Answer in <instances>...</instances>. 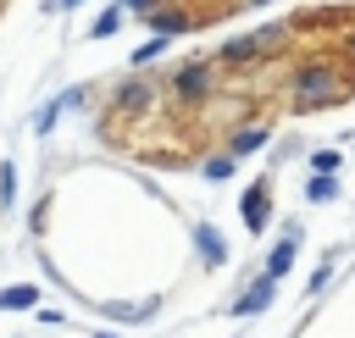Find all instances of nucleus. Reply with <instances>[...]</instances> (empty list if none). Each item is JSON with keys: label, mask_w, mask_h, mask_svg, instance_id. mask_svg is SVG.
Here are the masks:
<instances>
[{"label": "nucleus", "mask_w": 355, "mask_h": 338, "mask_svg": "<svg viewBox=\"0 0 355 338\" xmlns=\"http://www.w3.org/2000/svg\"><path fill=\"white\" fill-rule=\"evenodd\" d=\"M250 6H272V0H250Z\"/></svg>", "instance_id": "nucleus-22"}, {"label": "nucleus", "mask_w": 355, "mask_h": 338, "mask_svg": "<svg viewBox=\"0 0 355 338\" xmlns=\"http://www.w3.org/2000/svg\"><path fill=\"white\" fill-rule=\"evenodd\" d=\"M255 55H266L261 33H244V39H227V44H222V61H227V66H244V61H255Z\"/></svg>", "instance_id": "nucleus-10"}, {"label": "nucleus", "mask_w": 355, "mask_h": 338, "mask_svg": "<svg viewBox=\"0 0 355 338\" xmlns=\"http://www.w3.org/2000/svg\"><path fill=\"white\" fill-rule=\"evenodd\" d=\"M122 17H128V6H105V11L89 22V39H111V33L122 28Z\"/></svg>", "instance_id": "nucleus-12"}, {"label": "nucleus", "mask_w": 355, "mask_h": 338, "mask_svg": "<svg viewBox=\"0 0 355 338\" xmlns=\"http://www.w3.org/2000/svg\"><path fill=\"white\" fill-rule=\"evenodd\" d=\"M161 50H166V39H155V33H150V39H144V44L133 50V66H150V61H155Z\"/></svg>", "instance_id": "nucleus-17"}, {"label": "nucleus", "mask_w": 355, "mask_h": 338, "mask_svg": "<svg viewBox=\"0 0 355 338\" xmlns=\"http://www.w3.org/2000/svg\"><path fill=\"white\" fill-rule=\"evenodd\" d=\"M172 94H178L183 105H205V100H211V66H205V61H183V66L172 72Z\"/></svg>", "instance_id": "nucleus-2"}, {"label": "nucleus", "mask_w": 355, "mask_h": 338, "mask_svg": "<svg viewBox=\"0 0 355 338\" xmlns=\"http://www.w3.org/2000/svg\"><path fill=\"white\" fill-rule=\"evenodd\" d=\"M266 144H272V127H239V133L227 139V155L244 161V155H255V150H266Z\"/></svg>", "instance_id": "nucleus-6"}, {"label": "nucleus", "mask_w": 355, "mask_h": 338, "mask_svg": "<svg viewBox=\"0 0 355 338\" xmlns=\"http://www.w3.org/2000/svg\"><path fill=\"white\" fill-rule=\"evenodd\" d=\"M305 199H311V205H327V199H338V177H333V172H316V177L305 183Z\"/></svg>", "instance_id": "nucleus-13"}, {"label": "nucleus", "mask_w": 355, "mask_h": 338, "mask_svg": "<svg viewBox=\"0 0 355 338\" xmlns=\"http://www.w3.org/2000/svg\"><path fill=\"white\" fill-rule=\"evenodd\" d=\"M272 294H277V277H266V272H261V277L239 294V305H233V310H239V316H261V310L272 305Z\"/></svg>", "instance_id": "nucleus-5"}, {"label": "nucleus", "mask_w": 355, "mask_h": 338, "mask_svg": "<svg viewBox=\"0 0 355 338\" xmlns=\"http://www.w3.org/2000/svg\"><path fill=\"white\" fill-rule=\"evenodd\" d=\"M61 6H67V11H72V6H83V0H61Z\"/></svg>", "instance_id": "nucleus-21"}, {"label": "nucleus", "mask_w": 355, "mask_h": 338, "mask_svg": "<svg viewBox=\"0 0 355 338\" xmlns=\"http://www.w3.org/2000/svg\"><path fill=\"white\" fill-rule=\"evenodd\" d=\"M39 305V288L33 283H17V288H0V310H28Z\"/></svg>", "instance_id": "nucleus-14"}, {"label": "nucleus", "mask_w": 355, "mask_h": 338, "mask_svg": "<svg viewBox=\"0 0 355 338\" xmlns=\"http://www.w3.org/2000/svg\"><path fill=\"white\" fill-rule=\"evenodd\" d=\"M194 244H200V260H205V266H222V260H227V238H222L211 222L194 227Z\"/></svg>", "instance_id": "nucleus-7"}, {"label": "nucleus", "mask_w": 355, "mask_h": 338, "mask_svg": "<svg viewBox=\"0 0 355 338\" xmlns=\"http://www.w3.org/2000/svg\"><path fill=\"white\" fill-rule=\"evenodd\" d=\"M311 166H316V172H338V155H333V150H316Z\"/></svg>", "instance_id": "nucleus-19"}, {"label": "nucleus", "mask_w": 355, "mask_h": 338, "mask_svg": "<svg viewBox=\"0 0 355 338\" xmlns=\"http://www.w3.org/2000/svg\"><path fill=\"white\" fill-rule=\"evenodd\" d=\"M239 211H244V227H250V233H261V227H266V216H272V183H266V177H255V183L244 188Z\"/></svg>", "instance_id": "nucleus-4"}, {"label": "nucleus", "mask_w": 355, "mask_h": 338, "mask_svg": "<svg viewBox=\"0 0 355 338\" xmlns=\"http://www.w3.org/2000/svg\"><path fill=\"white\" fill-rule=\"evenodd\" d=\"M294 249H300V227H288V233L272 244V255H266V277H283V272L294 266Z\"/></svg>", "instance_id": "nucleus-8"}, {"label": "nucleus", "mask_w": 355, "mask_h": 338, "mask_svg": "<svg viewBox=\"0 0 355 338\" xmlns=\"http://www.w3.org/2000/svg\"><path fill=\"white\" fill-rule=\"evenodd\" d=\"M189 28H194L189 11H161V6L150 11V33H155V39H172V33H189Z\"/></svg>", "instance_id": "nucleus-9"}, {"label": "nucleus", "mask_w": 355, "mask_h": 338, "mask_svg": "<svg viewBox=\"0 0 355 338\" xmlns=\"http://www.w3.org/2000/svg\"><path fill=\"white\" fill-rule=\"evenodd\" d=\"M11 199H17V166L6 161L0 166V211H11Z\"/></svg>", "instance_id": "nucleus-16"}, {"label": "nucleus", "mask_w": 355, "mask_h": 338, "mask_svg": "<svg viewBox=\"0 0 355 338\" xmlns=\"http://www.w3.org/2000/svg\"><path fill=\"white\" fill-rule=\"evenodd\" d=\"M288 89H294V111H316V105H333V100L344 94L333 61H305V66L288 78Z\"/></svg>", "instance_id": "nucleus-1"}, {"label": "nucleus", "mask_w": 355, "mask_h": 338, "mask_svg": "<svg viewBox=\"0 0 355 338\" xmlns=\"http://www.w3.org/2000/svg\"><path fill=\"white\" fill-rule=\"evenodd\" d=\"M111 316H116V321H150V316H155V299H150V305H111Z\"/></svg>", "instance_id": "nucleus-15"}, {"label": "nucleus", "mask_w": 355, "mask_h": 338, "mask_svg": "<svg viewBox=\"0 0 355 338\" xmlns=\"http://www.w3.org/2000/svg\"><path fill=\"white\" fill-rule=\"evenodd\" d=\"M205 177H211V183L233 177V155H216V161H205Z\"/></svg>", "instance_id": "nucleus-18"}, {"label": "nucleus", "mask_w": 355, "mask_h": 338, "mask_svg": "<svg viewBox=\"0 0 355 338\" xmlns=\"http://www.w3.org/2000/svg\"><path fill=\"white\" fill-rule=\"evenodd\" d=\"M72 105H83V89H67V94H55V100L39 111V133H50V127H55V116H61V111H72Z\"/></svg>", "instance_id": "nucleus-11"}, {"label": "nucleus", "mask_w": 355, "mask_h": 338, "mask_svg": "<svg viewBox=\"0 0 355 338\" xmlns=\"http://www.w3.org/2000/svg\"><path fill=\"white\" fill-rule=\"evenodd\" d=\"M122 6H128V11H139V17H150V11H155V6H166V0H122Z\"/></svg>", "instance_id": "nucleus-20"}, {"label": "nucleus", "mask_w": 355, "mask_h": 338, "mask_svg": "<svg viewBox=\"0 0 355 338\" xmlns=\"http://www.w3.org/2000/svg\"><path fill=\"white\" fill-rule=\"evenodd\" d=\"M100 338H116V332H100Z\"/></svg>", "instance_id": "nucleus-23"}, {"label": "nucleus", "mask_w": 355, "mask_h": 338, "mask_svg": "<svg viewBox=\"0 0 355 338\" xmlns=\"http://www.w3.org/2000/svg\"><path fill=\"white\" fill-rule=\"evenodd\" d=\"M155 105V78H128V83H116V94H111V111H122V116H139V111H150Z\"/></svg>", "instance_id": "nucleus-3"}, {"label": "nucleus", "mask_w": 355, "mask_h": 338, "mask_svg": "<svg viewBox=\"0 0 355 338\" xmlns=\"http://www.w3.org/2000/svg\"><path fill=\"white\" fill-rule=\"evenodd\" d=\"M349 44H355V33H349Z\"/></svg>", "instance_id": "nucleus-24"}]
</instances>
